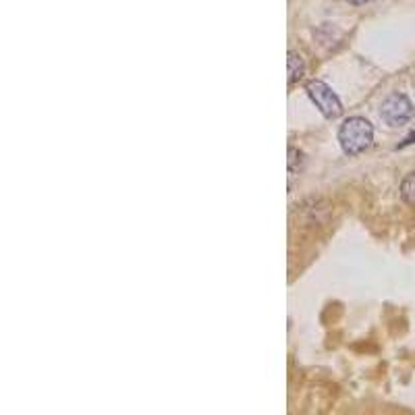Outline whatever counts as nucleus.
<instances>
[{
    "label": "nucleus",
    "mask_w": 415,
    "mask_h": 415,
    "mask_svg": "<svg viewBox=\"0 0 415 415\" xmlns=\"http://www.w3.org/2000/svg\"><path fill=\"white\" fill-rule=\"evenodd\" d=\"M303 168V154L297 148H288V175L295 177Z\"/></svg>",
    "instance_id": "423d86ee"
},
{
    "label": "nucleus",
    "mask_w": 415,
    "mask_h": 415,
    "mask_svg": "<svg viewBox=\"0 0 415 415\" xmlns=\"http://www.w3.org/2000/svg\"><path fill=\"white\" fill-rule=\"evenodd\" d=\"M339 141H341V148H343L345 154H351V156L353 154H361L372 146L374 129L366 119L351 117L339 129Z\"/></svg>",
    "instance_id": "f257e3e1"
},
{
    "label": "nucleus",
    "mask_w": 415,
    "mask_h": 415,
    "mask_svg": "<svg viewBox=\"0 0 415 415\" xmlns=\"http://www.w3.org/2000/svg\"><path fill=\"white\" fill-rule=\"evenodd\" d=\"M305 92H308V96L310 100L316 104V108H318L320 112L326 117V119H339L341 117V112H343V104H341V100L339 96L324 83V81H318V79H314V81H308V86H305Z\"/></svg>",
    "instance_id": "f03ea898"
},
{
    "label": "nucleus",
    "mask_w": 415,
    "mask_h": 415,
    "mask_svg": "<svg viewBox=\"0 0 415 415\" xmlns=\"http://www.w3.org/2000/svg\"><path fill=\"white\" fill-rule=\"evenodd\" d=\"M414 104L405 94H390L380 106V117L390 127H403L414 119Z\"/></svg>",
    "instance_id": "7ed1b4c3"
},
{
    "label": "nucleus",
    "mask_w": 415,
    "mask_h": 415,
    "mask_svg": "<svg viewBox=\"0 0 415 415\" xmlns=\"http://www.w3.org/2000/svg\"><path fill=\"white\" fill-rule=\"evenodd\" d=\"M347 2H351V4H366V2H370V0H347Z\"/></svg>",
    "instance_id": "6e6552de"
},
{
    "label": "nucleus",
    "mask_w": 415,
    "mask_h": 415,
    "mask_svg": "<svg viewBox=\"0 0 415 415\" xmlns=\"http://www.w3.org/2000/svg\"><path fill=\"white\" fill-rule=\"evenodd\" d=\"M401 197L415 208V173H409L401 183Z\"/></svg>",
    "instance_id": "39448f33"
},
{
    "label": "nucleus",
    "mask_w": 415,
    "mask_h": 415,
    "mask_svg": "<svg viewBox=\"0 0 415 415\" xmlns=\"http://www.w3.org/2000/svg\"><path fill=\"white\" fill-rule=\"evenodd\" d=\"M287 73H288V83L293 86L295 81H299L303 75H305V63L301 59L299 52H288L287 54Z\"/></svg>",
    "instance_id": "20e7f679"
},
{
    "label": "nucleus",
    "mask_w": 415,
    "mask_h": 415,
    "mask_svg": "<svg viewBox=\"0 0 415 415\" xmlns=\"http://www.w3.org/2000/svg\"><path fill=\"white\" fill-rule=\"evenodd\" d=\"M409 144H415V133H414V135H409V137H407V139H405V141L401 144V148H403V146H409Z\"/></svg>",
    "instance_id": "0eeeda50"
}]
</instances>
